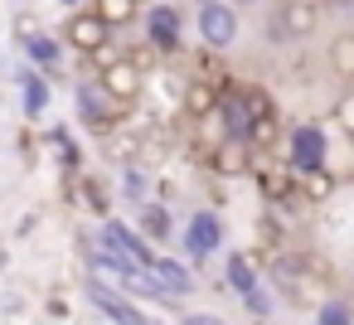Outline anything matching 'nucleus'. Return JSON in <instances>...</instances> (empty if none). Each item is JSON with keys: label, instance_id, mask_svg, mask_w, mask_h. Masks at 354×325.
<instances>
[{"label": "nucleus", "instance_id": "nucleus-20", "mask_svg": "<svg viewBox=\"0 0 354 325\" xmlns=\"http://www.w3.org/2000/svg\"><path fill=\"white\" fill-rule=\"evenodd\" d=\"M315 325H354V306L339 301V296H325L315 306Z\"/></svg>", "mask_w": 354, "mask_h": 325}, {"label": "nucleus", "instance_id": "nucleus-19", "mask_svg": "<svg viewBox=\"0 0 354 325\" xmlns=\"http://www.w3.org/2000/svg\"><path fill=\"white\" fill-rule=\"evenodd\" d=\"M20 44H25V54H30V59H35L39 68H54V64H59V44H54L49 35H35V30H30V35H25Z\"/></svg>", "mask_w": 354, "mask_h": 325}, {"label": "nucleus", "instance_id": "nucleus-29", "mask_svg": "<svg viewBox=\"0 0 354 325\" xmlns=\"http://www.w3.org/2000/svg\"><path fill=\"white\" fill-rule=\"evenodd\" d=\"M228 6H262V0H228Z\"/></svg>", "mask_w": 354, "mask_h": 325}, {"label": "nucleus", "instance_id": "nucleus-4", "mask_svg": "<svg viewBox=\"0 0 354 325\" xmlns=\"http://www.w3.org/2000/svg\"><path fill=\"white\" fill-rule=\"evenodd\" d=\"M320 25V6L315 0H281L272 15V44H301L310 39Z\"/></svg>", "mask_w": 354, "mask_h": 325}, {"label": "nucleus", "instance_id": "nucleus-24", "mask_svg": "<svg viewBox=\"0 0 354 325\" xmlns=\"http://www.w3.org/2000/svg\"><path fill=\"white\" fill-rule=\"evenodd\" d=\"M243 301H248V310H252V315H272V296H267L262 286H257V291H248Z\"/></svg>", "mask_w": 354, "mask_h": 325}, {"label": "nucleus", "instance_id": "nucleus-23", "mask_svg": "<svg viewBox=\"0 0 354 325\" xmlns=\"http://www.w3.org/2000/svg\"><path fill=\"white\" fill-rule=\"evenodd\" d=\"M78 189H83V204H88L97 219H107V194H102V185H97V180H78Z\"/></svg>", "mask_w": 354, "mask_h": 325}, {"label": "nucleus", "instance_id": "nucleus-17", "mask_svg": "<svg viewBox=\"0 0 354 325\" xmlns=\"http://www.w3.org/2000/svg\"><path fill=\"white\" fill-rule=\"evenodd\" d=\"M325 64H330L339 78H354V30H344V35H335V39H330Z\"/></svg>", "mask_w": 354, "mask_h": 325}, {"label": "nucleus", "instance_id": "nucleus-11", "mask_svg": "<svg viewBox=\"0 0 354 325\" xmlns=\"http://www.w3.org/2000/svg\"><path fill=\"white\" fill-rule=\"evenodd\" d=\"M218 243H223V223H218V214H214V209L189 214V223H185V248H189V257H214Z\"/></svg>", "mask_w": 354, "mask_h": 325}, {"label": "nucleus", "instance_id": "nucleus-28", "mask_svg": "<svg viewBox=\"0 0 354 325\" xmlns=\"http://www.w3.org/2000/svg\"><path fill=\"white\" fill-rule=\"evenodd\" d=\"M320 6H330V10H344V6H354V0H320Z\"/></svg>", "mask_w": 354, "mask_h": 325}, {"label": "nucleus", "instance_id": "nucleus-13", "mask_svg": "<svg viewBox=\"0 0 354 325\" xmlns=\"http://www.w3.org/2000/svg\"><path fill=\"white\" fill-rule=\"evenodd\" d=\"M151 277L160 281L165 296H189V291H194V277H189L185 262H175V257H156V262H151Z\"/></svg>", "mask_w": 354, "mask_h": 325}, {"label": "nucleus", "instance_id": "nucleus-12", "mask_svg": "<svg viewBox=\"0 0 354 325\" xmlns=\"http://www.w3.org/2000/svg\"><path fill=\"white\" fill-rule=\"evenodd\" d=\"M252 156H257V151H252L248 141H228V136H223V141L209 151V165H214V175L238 180V175H248V170H252Z\"/></svg>", "mask_w": 354, "mask_h": 325}, {"label": "nucleus", "instance_id": "nucleus-30", "mask_svg": "<svg viewBox=\"0 0 354 325\" xmlns=\"http://www.w3.org/2000/svg\"><path fill=\"white\" fill-rule=\"evenodd\" d=\"M199 6H214V0H199Z\"/></svg>", "mask_w": 354, "mask_h": 325}, {"label": "nucleus", "instance_id": "nucleus-25", "mask_svg": "<svg viewBox=\"0 0 354 325\" xmlns=\"http://www.w3.org/2000/svg\"><path fill=\"white\" fill-rule=\"evenodd\" d=\"M127 194H131V199H141V204H146V180H141V170H136V165H131V170H127Z\"/></svg>", "mask_w": 354, "mask_h": 325}, {"label": "nucleus", "instance_id": "nucleus-26", "mask_svg": "<svg viewBox=\"0 0 354 325\" xmlns=\"http://www.w3.org/2000/svg\"><path fill=\"white\" fill-rule=\"evenodd\" d=\"M49 315H54V320H64V315H68V306H64V296H49Z\"/></svg>", "mask_w": 354, "mask_h": 325}, {"label": "nucleus", "instance_id": "nucleus-31", "mask_svg": "<svg viewBox=\"0 0 354 325\" xmlns=\"http://www.w3.org/2000/svg\"><path fill=\"white\" fill-rule=\"evenodd\" d=\"M64 6H73V0H64Z\"/></svg>", "mask_w": 354, "mask_h": 325}, {"label": "nucleus", "instance_id": "nucleus-15", "mask_svg": "<svg viewBox=\"0 0 354 325\" xmlns=\"http://www.w3.org/2000/svg\"><path fill=\"white\" fill-rule=\"evenodd\" d=\"M277 141H281V117H277V112L252 117V127H248V146H252V151H272Z\"/></svg>", "mask_w": 354, "mask_h": 325}, {"label": "nucleus", "instance_id": "nucleus-27", "mask_svg": "<svg viewBox=\"0 0 354 325\" xmlns=\"http://www.w3.org/2000/svg\"><path fill=\"white\" fill-rule=\"evenodd\" d=\"M185 325H223V320H214V315H185Z\"/></svg>", "mask_w": 354, "mask_h": 325}, {"label": "nucleus", "instance_id": "nucleus-21", "mask_svg": "<svg viewBox=\"0 0 354 325\" xmlns=\"http://www.w3.org/2000/svg\"><path fill=\"white\" fill-rule=\"evenodd\" d=\"M330 117H335V127H339V131L354 141V88H344V93L330 102Z\"/></svg>", "mask_w": 354, "mask_h": 325}, {"label": "nucleus", "instance_id": "nucleus-14", "mask_svg": "<svg viewBox=\"0 0 354 325\" xmlns=\"http://www.w3.org/2000/svg\"><path fill=\"white\" fill-rule=\"evenodd\" d=\"M228 286H233L238 296H248V291H257V286H262L257 262H252L248 252H233V257H228Z\"/></svg>", "mask_w": 354, "mask_h": 325}, {"label": "nucleus", "instance_id": "nucleus-5", "mask_svg": "<svg viewBox=\"0 0 354 325\" xmlns=\"http://www.w3.org/2000/svg\"><path fill=\"white\" fill-rule=\"evenodd\" d=\"M97 243H107L112 252H122L127 262H136L141 272H151V262H156V252H151V243L131 228V223H122V219H102V233H97Z\"/></svg>", "mask_w": 354, "mask_h": 325}, {"label": "nucleus", "instance_id": "nucleus-1", "mask_svg": "<svg viewBox=\"0 0 354 325\" xmlns=\"http://www.w3.org/2000/svg\"><path fill=\"white\" fill-rule=\"evenodd\" d=\"M286 165H291V175H301V180L330 170V136H325L320 122H296V127L286 131Z\"/></svg>", "mask_w": 354, "mask_h": 325}, {"label": "nucleus", "instance_id": "nucleus-2", "mask_svg": "<svg viewBox=\"0 0 354 325\" xmlns=\"http://www.w3.org/2000/svg\"><path fill=\"white\" fill-rule=\"evenodd\" d=\"M78 122H83L93 136H102V141L122 127V102L102 88V78H83V83H78Z\"/></svg>", "mask_w": 354, "mask_h": 325}, {"label": "nucleus", "instance_id": "nucleus-6", "mask_svg": "<svg viewBox=\"0 0 354 325\" xmlns=\"http://www.w3.org/2000/svg\"><path fill=\"white\" fill-rule=\"evenodd\" d=\"M97 78H102V88H107V93H112V98H117L122 107H131V102H136V98L146 93V68H141V64H136L131 54L112 59V64H107V68H102Z\"/></svg>", "mask_w": 354, "mask_h": 325}, {"label": "nucleus", "instance_id": "nucleus-8", "mask_svg": "<svg viewBox=\"0 0 354 325\" xmlns=\"http://www.w3.org/2000/svg\"><path fill=\"white\" fill-rule=\"evenodd\" d=\"M64 39H68V49H78V54H97V49H107L112 44V25L97 15V10H78V15H68V30H64Z\"/></svg>", "mask_w": 354, "mask_h": 325}, {"label": "nucleus", "instance_id": "nucleus-32", "mask_svg": "<svg viewBox=\"0 0 354 325\" xmlns=\"http://www.w3.org/2000/svg\"><path fill=\"white\" fill-rule=\"evenodd\" d=\"M136 6H141V0H136Z\"/></svg>", "mask_w": 354, "mask_h": 325}, {"label": "nucleus", "instance_id": "nucleus-22", "mask_svg": "<svg viewBox=\"0 0 354 325\" xmlns=\"http://www.w3.org/2000/svg\"><path fill=\"white\" fill-rule=\"evenodd\" d=\"M44 107H49V83L30 73V78H25V112H30V117H39Z\"/></svg>", "mask_w": 354, "mask_h": 325}, {"label": "nucleus", "instance_id": "nucleus-18", "mask_svg": "<svg viewBox=\"0 0 354 325\" xmlns=\"http://www.w3.org/2000/svg\"><path fill=\"white\" fill-rule=\"evenodd\" d=\"M93 10L112 25V30H122V25H131L136 15H141V6L136 0H93Z\"/></svg>", "mask_w": 354, "mask_h": 325}, {"label": "nucleus", "instance_id": "nucleus-9", "mask_svg": "<svg viewBox=\"0 0 354 325\" xmlns=\"http://www.w3.org/2000/svg\"><path fill=\"white\" fill-rule=\"evenodd\" d=\"M88 301H93V306H97V310H102V315H107L112 325H160V320H151L146 310H136V306H131L127 296H117V291H107V286H102L97 277L88 281Z\"/></svg>", "mask_w": 354, "mask_h": 325}, {"label": "nucleus", "instance_id": "nucleus-10", "mask_svg": "<svg viewBox=\"0 0 354 325\" xmlns=\"http://www.w3.org/2000/svg\"><path fill=\"white\" fill-rule=\"evenodd\" d=\"M223 93H228V88L214 83V78H189L185 93H180V112H185L189 122H209V117L218 112V98H223Z\"/></svg>", "mask_w": 354, "mask_h": 325}, {"label": "nucleus", "instance_id": "nucleus-3", "mask_svg": "<svg viewBox=\"0 0 354 325\" xmlns=\"http://www.w3.org/2000/svg\"><path fill=\"white\" fill-rule=\"evenodd\" d=\"M243 35V20H238V6H228V0H214V6H199V39L204 49L214 54H228Z\"/></svg>", "mask_w": 354, "mask_h": 325}, {"label": "nucleus", "instance_id": "nucleus-16", "mask_svg": "<svg viewBox=\"0 0 354 325\" xmlns=\"http://www.w3.org/2000/svg\"><path fill=\"white\" fill-rule=\"evenodd\" d=\"M141 233H146L151 243H165V238H175L170 209H165V204H141Z\"/></svg>", "mask_w": 354, "mask_h": 325}, {"label": "nucleus", "instance_id": "nucleus-7", "mask_svg": "<svg viewBox=\"0 0 354 325\" xmlns=\"http://www.w3.org/2000/svg\"><path fill=\"white\" fill-rule=\"evenodd\" d=\"M180 39H185V20H180V10L165 6V0H156V6L146 10V44H151L156 54H175Z\"/></svg>", "mask_w": 354, "mask_h": 325}]
</instances>
